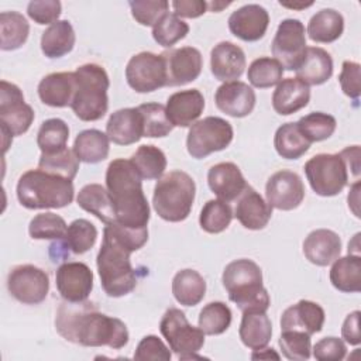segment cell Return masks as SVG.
<instances>
[{"instance_id":"7bdbcfd3","label":"cell","mask_w":361,"mask_h":361,"mask_svg":"<svg viewBox=\"0 0 361 361\" xmlns=\"http://www.w3.org/2000/svg\"><path fill=\"white\" fill-rule=\"evenodd\" d=\"M142 117V137L148 138H162L166 137L173 126L166 116V109L159 103H144L137 107Z\"/></svg>"},{"instance_id":"d4e9b609","label":"cell","mask_w":361,"mask_h":361,"mask_svg":"<svg viewBox=\"0 0 361 361\" xmlns=\"http://www.w3.org/2000/svg\"><path fill=\"white\" fill-rule=\"evenodd\" d=\"M234 216L243 227L248 230H262L271 220L272 207L252 186L247 185L238 196Z\"/></svg>"},{"instance_id":"9a60e30c","label":"cell","mask_w":361,"mask_h":361,"mask_svg":"<svg viewBox=\"0 0 361 361\" xmlns=\"http://www.w3.org/2000/svg\"><path fill=\"white\" fill-rule=\"evenodd\" d=\"M265 196L271 207L283 212L293 210L305 199L302 178L289 169L278 171L267 180Z\"/></svg>"},{"instance_id":"91938a15","label":"cell","mask_w":361,"mask_h":361,"mask_svg":"<svg viewBox=\"0 0 361 361\" xmlns=\"http://www.w3.org/2000/svg\"><path fill=\"white\" fill-rule=\"evenodd\" d=\"M338 155H340V158L343 159V162L345 164L347 171H348V169H351L353 175H354V176H355V179L358 180L360 169H361V164H360V157H361L360 147H358V145L347 147V148H344Z\"/></svg>"},{"instance_id":"11a10c76","label":"cell","mask_w":361,"mask_h":361,"mask_svg":"<svg viewBox=\"0 0 361 361\" xmlns=\"http://www.w3.org/2000/svg\"><path fill=\"white\" fill-rule=\"evenodd\" d=\"M361 66L354 61H344L341 65V72L338 75V82L341 90L350 99L358 100L361 94Z\"/></svg>"},{"instance_id":"be15d7a7","label":"cell","mask_w":361,"mask_h":361,"mask_svg":"<svg viewBox=\"0 0 361 361\" xmlns=\"http://www.w3.org/2000/svg\"><path fill=\"white\" fill-rule=\"evenodd\" d=\"M281 6L283 7H288V8H293V10H302V8H306V7H310L313 4V1H293V3H286V1H279Z\"/></svg>"},{"instance_id":"f1b7e54d","label":"cell","mask_w":361,"mask_h":361,"mask_svg":"<svg viewBox=\"0 0 361 361\" xmlns=\"http://www.w3.org/2000/svg\"><path fill=\"white\" fill-rule=\"evenodd\" d=\"M295 72L296 78L306 85H323L333 75L331 55L320 47H307L305 58Z\"/></svg>"},{"instance_id":"6da1fadb","label":"cell","mask_w":361,"mask_h":361,"mask_svg":"<svg viewBox=\"0 0 361 361\" xmlns=\"http://www.w3.org/2000/svg\"><path fill=\"white\" fill-rule=\"evenodd\" d=\"M148 241V227L130 228L118 223L106 224L96 264L103 290L110 298L128 295L135 289L138 276L131 265V252Z\"/></svg>"},{"instance_id":"52a82bcc","label":"cell","mask_w":361,"mask_h":361,"mask_svg":"<svg viewBox=\"0 0 361 361\" xmlns=\"http://www.w3.org/2000/svg\"><path fill=\"white\" fill-rule=\"evenodd\" d=\"M196 195L192 176L183 171H171L161 176L154 188L152 206L157 214L171 223L188 219Z\"/></svg>"},{"instance_id":"bcb514c9","label":"cell","mask_w":361,"mask_h":361,"mask_svg":"<svg viewBox=\"0 0 361 361\" xmlns=\"http://www.w3.org/2000/svg\"><path fill=\"white\" fill-rule=\"evenodd\" d=\"M231 310L223 302H210L199 313V327L207 336L223 334L231 324Z\"/></svg>"},{"instance_id":"ab89813d","label":"cell","mask_w":361,"mask_h":361,"mask_svg":"<svg viewBox=\"0 0 361 361\" xmlns=\"http://www.w3.org/2000/svg\"><path fill=\"white\" fill-rule=\"evenodd\" d=\"M69 138V127L62 118L45 120L37 134V145L41 154H52L66 148Z\"/></svg>"},{"instance_id":"7c38bea8","label":"cell","mask_w":361,"mask_h":361,"mask_svg":"<svg viewBox=\"0 0 361 361\" xmlns=\"http://www.w3.org/2000/svg\"><path fill=\"white\" fill-rule=\"evenodd\" d=\"M306 31L298 18H285L279 23L271 44L275 59L286 71H296L306 54Z\"/></svg>"},{"instance_id":"cb8c5ba5","label":"cell","mask_w":361,"mask_h":361,"mask_svg":"<svg viewBox=\"0 0 361 361\" xmlns=\"http://www.w3.org/2000/svg\"><path fill=\"white\" fill-rule=\"evenodd\" d=\"M106 134L117 145L138 142L144 134L140 110L137 107H126L111 113L106 124Z\"/></svg>"},{"instance_id":"e7e4bbea","label":"cell","mask_w":361,"mask_h":361,"mask_svg":"<svg viewBox=\"0 0 361 361\" xmlns=\"http://www.w3.org/2000/svg\"><path fill=\"white\" fill-rule=\"evenodd\" d=\"M231 3H223V1H210L207 3V8L213 13H219L221 11L224 7H228Z\"/></svg>"},{"instance_id":"d6986e66","label":"cell","mask_w":361,"mask_h":361,"mask_svg":"<svg viewBox=\"0 0 361 361\" xmlns=\"http://www.w3.org/2000/svg\"><path fill=\"white\" fill-rule=\"evenodd\" d=\"M255 102L257 96L254 89L240 80L224 82L217 87L214 94V103L217 109L235 118L251 114L255 107Z\"/></svg>"},{"instance_id":"44dd1931","label":"cell","mask_w":361,"mask_h":361,"mask_svg":"<svg viewBox=\"0 0 361 361\" xmlns=\"http://www.w3.org/2000/svg\"><path fill=\"white\" fill-rule=\"evenodd\" d=\"M245 63L244 51L230 41L219 42L210 52V71L221 82L237 80L244 73Z\"/></svg>"},{"instance_id":"94428289","label":"cell","mask_w":361,"mask_h":361,"mask_svg":"<svg viewBox=\"0 0 361 361\" xmlns=\"http://www.w3.org/2000/svg\"><path fill=\"white\" fill-rule=\"evenodd\" d=\"M358 189H360V180H355V183L351 186V192L348 193V206L353 209V212H354V214L357 216V217H360V214H358V209H357V206H358V202H360V199H358Z\"/></svg>"},{"instance_id":"ee69618b","label":"cell","mask_w":361,"mask_h":361,"mask_svg":"<svg viewBox=\"0 0 361 361\" xmlns=\"http://www.w3.org/2000/svg\"><path fill=\"white\" fill-rule=\"evenodd\" d=\"M97 240V228L86 219L73 220L66 230L62 243L73 254H85Z\"/></svg>"},{"instance_id":"4316f807","label":"cell","mask_w":361,"mask_h":361,"mask_svg":"<svg viewBox=\"0 0 361 361\" xmlns=\"http://www.w3.org/2000/svg\"><path fill=\"white\" fill-rule=\"evenodd\" d=\"M76 92L75 72H54L38 83V96L41 102L51 107L71 106Z\"/></svg>"},{"instance_id":"836d02e7","label":"cell","mask_w":361,"mask_h":361,"mask_svg":"<svg viewBox=\"0 0 361 361\" xmlns=\"http://www.w3.org/2000/svg\"><path fill=\"white\" fill-rule=\"evenodd\" d=\"M172 293L178 303L183 306H196L204 298L206 281L195 269H180L172 279Z\"/></svg>"},{"instance_id":"9c48e42d","label":"cell","mask_w":361,"mask_h":361,"mask_svg":"<svg viewBox=\"0 0 361 361\" xmlns=\"http://www.w3.org/2000/svg\"><path fill=\"white\" fill-rule=\"evenodd\" d=\"M159 330L179 360L202 358L196 353L204 344V333L200 327L192 326L180 309L169 307L159 322Z\"/></svg>"},{"instance_id":"d6a6232c","label":"cell","mask_w":361,"mask_h":361,"mask_svg":"<svg viewBox=\"0 0 361 361\" xmlns=\"http://www.w3.org/2000/svg\"><path fill=\"white\" fill-rule=\"evenodd\" d=\"M110 140L107 134L96 128L80 131L73 142V152L80 162L97 164L109 157Z\"/></svg>"},{"instance_id":"f546056e","label":"cell","mask_w":361,"mask_h":361,"mask_svg":"<svg viewBox=\"0 0 361 361\" xmlns=\"http://www.w3.org/2000/svg\"><path fill=\"white\" fill-rule=\"evenodd\" d=\"M78 206L85 212L96 216L104 224H111L116 221V213L113 207L111 197L107 188L100 183L85 185L76 197Z\"/></svg>"},{"instance_id":"8d00e7d4","label":"cell","mask_w":361,"mask_h":361,"mask_svg":"<svg viewBox=\"0 0 361 361\" xmlns=\"http://www.w3.org/2000/svg\"><path fill=\"white\" fill-rule=\"evenodd\" d=\"M312 142L302 134L296 123H285L278 127L274 137V147L279 157L285 159H298L305 155Z\"/></svg>"},{"instance_id":"7dc6e473","label":"cell","mask_w":361,"mask_h":361,"mask_svg":"<svg viewBox=\"0 0 361 361\" xmlns=\"http://www.w3.org/2000/svg\"><path fill=\"white\" fill-rule=\"evenodd\" d=\"M302 134L310 142H319L330 138L336 131L337 121L331 114L323 111H313L299 118L296 123Z\"/></svg>"},{"instance_id":"5b68a950","label":"cell","mask_w":361,"mask_h":361,"mask_svg":"<svg viewBox=\"0 0 361 361\" xmlns=\"http://www.w3.org/2000/svg\"><path fill=\"white\" fill-rule=\"evenodd\" d=\"M73 183L41 169L24 172L17 182V199L25 209H61L72 203Z\"/></svg>"},{"instance_id":"603a6c76","label":"cell","mask_w":361,"mask_h":361,"mask_svg":"<svg viewBox=\"0 0 361 361\" xmlns=\"http://www.w3.org/2000/svg\"><path fill=\"white\" fill-rule=\"evenodd\" d=\"M207 183L210 190L226 203L238 199L248 185L234 162H219L213 165L207 172Z\"/></svg>"},{"instance_id":"ba28073f","label":"cell","mask_w":361,"mask_h":361,"mask_svg":"<svg viewBox=\"0 0 361 361\" xmlns=\"http://www.w3.org/2000/svg\"><path fill=\"white\" fill-rule=\"evenodd\" d=\"M34 110L24 102L21 89L7 80L0 82V126L3 151L6 152L14 135H23L34 121Z\"/></svg>"},{"instance_id":"f35d334b","label":"cell","mask_w":361,"mask_h":361,"mask_svg":"<svg viewBox=\"0 0 361 361\" xmlns=\"http://www.w3.org/2000/svg\"><path fill=\"white\" fill-rule=\"evenodd\" d=\"M130 161L134 164L141 178L147 180L159 179L166 169V157L164 151L151 144L138 147Z\"/></svg>"},{"instance_id":"277c9868","label":"cell","mask_w":361,"mask_h":361,"mask_svg":"<svg viewBox=\"0 0 361 361\" xmlns=\"http://www.w3.org/2000/svg\"><path fill=\"white\" fill-rule=\"evenodd\" d=\"M221 281L228 299L243 313L268 310L271 299L262 283V271L252 259L240 258L227 264Z\"/></svg>"},{"instance_id":"6125c7cd","label":"cell","mask_w":361,"mask_h":361,"mask_svg":"<svg viewBox=\"0 0 361 361\" xmlns=\"http://www.w3.org/2000/svg\"><path fill=\"white\" fill-rule=\"evenodd\" d=\"M251 358L252 360H271V358L279 360V354H276L274 351V348H267V345H265L262 348L254 350V353L251 354Z\"/></svg>"},{"instance_id":"816d5d0a","label":"cell","mask_w":361,"mask_h":361,"mask_svg":"<svg viewBox=\"0 0 361 361\" xmlns=\"http://www.w3.org/2000/svg\"><path fill=\"white\" fill-rule=\"evenodd\" d=\"M134 20L145 27H154L165 14L169 3L166 0H133L128 3Z\"/></svg>"},{"instance_id":"5bb4252c","label":"cell","mask_w":361,"mask_h":361,"mask_svg":"<svg viewBox=\"0 0 361 361\" xmlns=\"http://www.w3.org/2000/svg\"><path fill=\"white\" fill-rule=\"evenodd\" d=\"M7 289L20 303L38 305L48 296L49 276L35 265H17L8 272Z\"/></svg>"},{"instance_id":"8fae6325","label":"cell","mask_w":361,"mask_h":361,"mask_svg":"<svg viewBox=\"0 0 361 361\" xmlns=\"http://www.w3.org/2000/svg\"><path fill=\"white\" fill-rule=\"evenodd\" d=\"M310 188L319 196L338 195L348 180V171L338 154H317L303 166Z\"/></svg>"},{"instance_id":"7402d4cb","label":"cell","mask_w":361,"mask_h":361,"mask_svg":"<svg viewBox=\"0 0 361 361\" xmlns=\"http://www.w3.org/2000/svg\"><path fill=\"white\" fill-rule=\"evenodd\" d=\"M166 116L173 127H190L204 109V97L197 89L180 90L166 100Z\"/></svg>"},{"instance_id":"4fadbf2b","label":"cell","mask_w":361,"mask_h":361,"mask_svg":"<svg viewBox=\"0 0 361 361\" xmlns=\"http://www.w3.org/2000/svg\"><path fill=\"white\" fill-rule=\"evenodd\" d=\"M126 79L138 93H149L166 86V66L164 56L154 52H140L130 58Z\"/></svg>"},{"instance_id":"681fc988","label":"cell","mask_w":361,"mask_h":361,"mask_svg":"<svg viewBox=\"0 0 361 361\" xmlns=\"http://www.w3.org/2000/svg\"><path fill=\"white\" fill-rule=\"evenodd\" d=\"M189 32V25L182 21L173 13L165 14L154 27H152V38L161 47L171 48L178 41L183 39Z\"/></svg>"},{"instance_id":"d590c367","label":"cell","mask_w":361,"mask_h":361,"mask_svg":"<svg viewBox=\"0 0 361 361\" xmlns=\"http://www.w3.org/2000/svg\"><path fill=\"white\" fill-rule=\"evenodd\" d=\"M344 31V18L334 8L317 11L307 24V35L314 42L329 44L341 37Z\"/></svg>"},{"instance_id":"8992f818","label":"cell","mask_w":361,"mask_h":361,"mask_svg":"<svg viewBox=\"0 0 361 361\" xmlns=\"http://www.w3.org/2000/svg\"><path fill=\"white\" fill-rule=\"evenodd\" d=\"M76 92L71 103L75 116L82 121H97L109 109V75L97 63H85L75 71Z\"/></svg>"},{"instance_id":"b9f144b4","label":"cell","mask_w":361,"mask_h":361,"mask_svg":"<svg viewBox=\"0 0 361 361\" xmlns=\"http://www.w3.org/2000/svg\"><path fill=\"white\" fill-rule=\"evenodd\" d=\"M283 71L285 69L275 58L261 56L251 62L248 66L247 78L254 87L267 89L278 85L282 80Z\"/></svg>"},{"instance_id":"e0dca14e","label":"cell","mask_w":361,"mask_h":361,"mask_svg":"<svg viewBox=\"0 0 361 361\" xmlns=\"http://www.w3.org/2000/svg\"><path fill=\"white\" fill-rule=\"evenodd\" d=\"M56 289L63 300L83 302L93 289V272L83 262H63L56 269Z\"/></svg>"},{"instance_id":"7a4b0ae2","label":"cell","mask_w":361,"mask_h":361,"mask_svg":"<svg viewBox=\"0 0 361 361\" xmlns=\"http://www.w3.org/2000/svg\"><path fill=\"white\" fill-rule=\"evenodd\" d=\"M55 329L61 337L83 347L123 348L128 343L124 322L107 316L93 302H62L56 310Z\"/></svg>"},{"instance_id":"ac0fdd59","label":"cell","mask_w":361,"mask_h":361,"mask_svg":"<svg viewBox=\"0 0 361 361\" xmlns=\"http://www.w3.org/2000/svg\"><path fill=\"white\" fill-rule=\"evenodd\" d=\"M269 25V14L259 4H245L228 17V30L237 38L254 42L261 39Z\"/></svg>"},{"instance_id":"c3c4849f","label":"cell","mask_w":361,"mask_h":361,"mask_svg":"<svg viewBox=\"0 0 361 361\" xmlns=\"http://www.w3.org/2000/svg\"><path fill=\"white\" fill-rule=\"evenodd\" d=\"M66 221L52 212L34 216L28 226V233L34 240H62L66 234Z\"/></svg>"},{"instance_id":"ffe728a7","label":"cell","mask_w":361,"mask_h":361,"mask_svg":"<svg viewBox=\"0 0 361 361\" xmlns=\"http://www.w3.org/2000/svg\"><path fill=\"white\" fill-rule=\"evenodd\" d=\"M324 319V310L319 303L302 299L285 309L281 316V330H298L312 336L323 329Z\"/></svg>"},{"instance_id":"74e56055","label":"cell","mask_w":361,"mask_h":361,"mask_svg":"<svg viewBox=\"0 0 361 361\" xmlns=\"http://www.w3.org/2000/svg\"><path fill=\"white\" fill-rule=\"evenodd\" d=\"M30 34L27 18L18 11L0 13V48L14 51L23 47Z\"/></svg>"},{"instance_id":"f907efd6","label":"cell","mask_w":361,"mask_h":361,"mask_svg":"<svg viewBox=\"0 0 361 361\" xmlns=\"http://www.w3.org/2000/svg\"><path fill=\"white\" fill-rule=\"evenodd\" d=\"M283 357L293 361H305L312 355L310 336L298 330H282L278 340Z\"/></svg>"},{"instance_id":"83f0119b","label":"cell","mask_w":361,"mask_h":361,"mask_svg":"<svg viewBox=\"0 0 361 361\" xmlns=\"http://www.w3.org/2000/svg\"><path fill=\"white\" fill-rule=\"evenodd\" d=\"M310 100V87L298 78L282 79L272 94V107L281 116H289L306 107Z\"/></svg>"},{"instance_id":"4dcf8cb0","label":"cell","mask_w":361,"mask_h":361,"mask_svg":"<svg viewBox=\"0 0 361 361\" xmlns=\"http://www.w3.org/2000/svg\"><path fill=\"white\" fill-rule=\"evenodd\" d=\"M75 41L76 35L71 21L58 20L42 32L41 51L49 59L61 58L73 49Z\"/></svg>"},{"instance_id":"f6af8a7d","label":"cell","mask_w":361,"mask_h":361,"mask_svg":"<svg viewBox=\"0 0 361 361\" xmlns=\"http://www.w3.org/2000/svg\"><path fill=\"white\" fill-rule=\"evenodd\" d=\"M79 162L80 161L75 155L73 149L66 147L52 154H41L38 169L73 180L79 171Z\"/></svg>"},{"instance_id":"e575fe53","label":"cell","mask_w":361,"mask_h":361,"mask_svg":"<svg viewBox=\"0 0 361 361\" xmlns=\"http://www.w3.org/2000/svg\"><path fill=\"white\" fill-rule=\"evenodd\" d=\"M331 285L345 293H355L361 290V258L355 254L333 261L330 269Z\"/></svg>"},{"instance_id":"db71d44e","label":"cell","mask_w":361,"mask_h":361,"mask_svg":"<svg viewBox=\"0 0 361 361\" xmlns=\"http://www.w3.org/2000/svg\"><path fill=\"white\" fill-rule=\"evenodd\" d=\"M171 357L172 354L169 348L165 345V343L161 338H158L154 334L142 337L134 353V360H140V361H145V360L169 361Z\"/></svg>"},{"instance_id":"1f68e13d","label":"cell","mask_w":361,"mask_h":361,"mask_svg":"<svg viewBox=\"0 0 361 361\" xmlns=\"http://www.w3.org/2000/svg\"><path fill=\"white\" fill-rule=\"evenodd\" d=\"M238 334L245 347L258 350L269 343L272 336V323L265 312H244Z\"/></svg>"},{"instance_id":"3957f363","label":"cell","mask_w":361,"mask_h":361,"mask_svg":"<svg viewBox=\"0 0 361 361\" xmlns=\"http://www.w3.org/2000/svg\"><path fill=\"white\" fill-rule=\"evenodd\" d=\"M106 188L113 202L116 221L130 228H145L151 210L142 192V178L130 159H113L106 171Z\"/></svg>"},{"instance_id":"f5cc1de1","label":"cell","mask_w":361,"mask_h":361,"mask_svg":"<svg viewBox=\"0 0 361 361\" xmlns=\"http://www.w3.org/2000/svg\"><path fill=\"white\" fill-rule=\"evenodd\" d=\"M62 13L61 1L58 0H34L27 6V14L37 24H54Z\"/></svg>"},{"instance_id":"2e32d148","label":"cell","mask_w":361,"mask_h":361,"mask_svg":"<svg viewBox=\"0 0 361 361\" xmlns=\"http://www.w3.org/2000/svg\"><path fill=\"white\" fill-rule=\"evenodd\" d=\"M166 66V86H183L196 80L203 68L202 54L195 47H182L161 54Z\"/></svg>"},{"instance_id":"30bf717a","label":"cell","mask_w":361,"mask_h":361,"mask_svg":"<svg viewBox=\"0 0 361 361\" xmlns=\"http://www.w3.org/2000/svg\"><path fill=\"white\" fill-rule=\"evenodd\" d=\"M233 135V127L227 120L209 116L190 126L186 148L192 158L202 159L213 152L226 149L231 144Z\"/></svg>"},{"instance_id":"60d3db41","label":"cell","mask_w":361,"mask_h":361,"mask_svg":"<svg viewBox=\"0 0 361 361\" xmlns=\"http://www.w3.org/2000/svg\"><path fill=\"white\" fill-rule=\"evenodd\" d=\"M233 210L228 203L220 199H212L204 203L200 210L199 224L202 230L210 234H219L224 231L231 220H233Z\"/></svg>"},{"instance_id":"680465c9","label":"cell","mask_w":361,"mask_h":361,"mask_svg":"<svg viewBox=\"0 0 361 361\" xmlns=\"http://www.w3.org/2000/svg\"><path fill=\"white\" fill-rule=\"evenodd\" d=\"M360 314H361L360 310H354L348 313L341 326V337L345 340V343L351 345H358L361 343Z\"/></svg>"},{"instance_id":"9f6ffc18","label":"cell","mask_w":361,"mask_h":361,"mask_svg":"<svg viewBox=\"0 0 361 361\" xmlns=\"http://www.w3.org/2000/svg\"><path fill=\"white\" fill-rule=\"evenodd\" d=\"M312 351L319 361H341L347 354V347L338 337H324L313 345Z\"/></svg>"},{"instance_id":"484cf974","label":"cell","mask_w":361,"mask_h":361,"mask_svg":"<svg viewBox=\"0 0 361 361\" xmlns=\"http://www.w3.org/2000/svg\"><path fill=\"white\" fill-rule=\"evenodd\" d=\"M341 238L329 228H317L307 234L303 241V254L306 259L317 267H327L340 257Z\"/></svg>"},{"instance_id":"6f0895ef","label":"cell","mask_w":361,"mask_h":361,"mask_svg":"<svg viewBox=\"0 0 361 361\" xmlns=\"http://www.w3.org/2000/svg\"><path fill=\"white\" fill-rule=\"evenodd\" d=\"M173 14L185 18H196L207 11V1L203 0H175L172 1Z\"/></svg>"}]
</instances>
